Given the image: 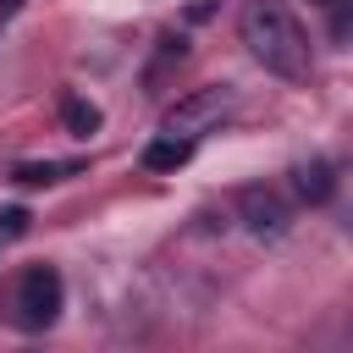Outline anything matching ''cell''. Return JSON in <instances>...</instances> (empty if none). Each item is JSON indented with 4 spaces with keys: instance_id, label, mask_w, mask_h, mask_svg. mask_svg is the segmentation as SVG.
<instances>
[{
    "instance_id": "obj_1",
    "label": "cell",
    "mask_w": 353,
    "mask_h": 353,
    "mask_svg": "<svg viewBox=\"0 0 353 353\" xmlns=\"http://www.w3.org/2000/svg\"><path fill=\"white\" fill-rule=\"evenodd\" d=\"M237 33H243L248 55L270 77H281V83H303L309 77V33L281 0H243Z\"/></svg>"
},
{
    "instance_id": "obj_2",
    "label": "cell",
    "mask_w": 353,
    "mask_h": 353,
    "mask_svg": "<svg viewBox=\"0 0 353 353\" xmlns=\"http://www.w3.org/2000/svg\"><path fill=\"white\" fill-rule=\"evenodd\" d=\"M61 298H66L61 270H55V265H28L22 281H17V292H11V320H17L22 331H44V325H55Z\"/></svg>"
},
{
    "instance_id": "obj_3",
    "label": "cell",
    "mask_w": 353,
    "mask_h": 353,
    "mask_svg": "<svg viewBox=\"0 0 353 353\" xmlns=\"http://www.w3.org/2000/svg\"><path fill=\"white\" fill-rule=\"evenodd\" d=\"M232 105H237V94L232 88H193L188 99H176L171 110H165V121H160V132H171V138H188V143H199L215 121H226L232 116Z\"/></svg>"
},
{
    "instance_id": "obj_4",
    "label": "cell",
    "mask_w": 353,
    "mask_h": 353,
    "mask_svg": "<svg viewBox=\"0 0 353 353\" xmlns=\"http://www.w3.org/2000/svg\"><path fill=\"white\" fill-rule=\"evenodd\" d=\"M243 221L254 237H281L287 232V204L270 188H243Z\"/></svg>"
},
{
    "instance_id": "obj_5",
    "label": "cell",
    "mask_w": 353,
    "mask_h": 353,
    "mask_svg": "<svg viewBox=\"0 0 353 353\" xmlns=\"http://www.w3.org/2000/svg\"><path fill=\"white\" fill-rule=\"evenodd\" d=\"M292 188H298L309 204H325V199H331V188H336V176H331V160H303V165L292 171Z\"/></svg>"
},
{
    "instance_id": "obj_6",
    "label": "cell",
    "mask_w": 353,
    "mask_h": 353,
    "mask_svg": "<svg viewBox=\"0 0 353 353\" xmlns=\"http://www.w3.org/2000/svg\"><path fill=\"white\" fill-rule=\"evenodd\" d=\"M193 160V143L188 138H171V132H160L149 149H143V165L149 171H176V165H188Z\"/></svg>"
},
{
    "instance_id": "obj_7",
    "label": "cell",
    "mask_w": 353,
    "mask_h": 353,
    "mask_svg": "<svg viewBox=\"0 0 353 353\" xmlns=\"http://www.w3.org/2000/svg\"><path fill=\"white\" fill-rule=\"evenodd\" d=\"M83 171V160H22L11 176L17 182H28V188H39V182H61V176H77Z\"/></svg>"
},
{
    "instance_id": "obj_8",
    "label": "cell",
    "mask_w": 353,
    "mask_h": 353,
    "mask_svg": "<svg viewBox=\"0 0 353 353\" xmlns=\"http://www.w3.org/2000/svg\"><path fill=\"white\" fill-rule=\"evenodd\" d=\"M61 121H66V132H72V138H94V132H99V105H88V99L66 94V99H61Z\"/></svg>"
},
{
    "instance_id": "obj_9",
    "label": "cell",
    "mask_w": 353,
    "mask_h": 353,
    "mask_svg": "<svg viewBox=\"0 0 353 353\" xmlns=\"http://www.w3.org/2000/svg\"><path fill=\"white\" fill-rule=\"evenodd\" d=\"M28 221H33V215H28L22 204H11V210H0V243H17V237L28 232Z\"/></svg>"
},
{
    "instance_id": "obj_10",
    "label": "cell",
    "mask_w": 353,
    "mask_h": 353,
    "mask_svg": "<svg viewBox=\"0 0 353 353\" xmlns=\"http://www.w3.org/2000/svg\"><path fill=\"white\" fill-rule=\"evenodd\" d=\"M22 6H28V0H0V28H6V22H11V17L22 11Z\"/></svg>"
},
{
    "instance_id": "obj_11",
    "label": "cell",
    "mask_w": 353,
    "mask_h": 353,
    "mask_svg": "<svg viewBox=\"0 0 353 353\" xmlns=\"http://www.w3.org/2000/svg\"><path fill=\"white\" fill-rule=\"evenodd\" d=\"M0 248H6V243H0Z\"/></svg>"
}]
</instances>
